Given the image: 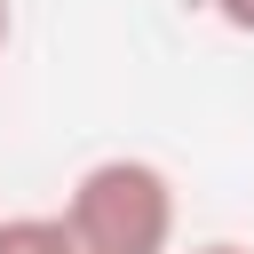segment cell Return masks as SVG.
I'll list each match as a JSON object with an SVG mask.
<instances>
[{
  "label": "cell",
  "mask_w": 254,
  "mask_h": 254,
  "mask_svg": "<svg viewBox=\"0 0 254 254\" xmlns=\"http://www.w3.org/2000/svg\"><path fill=\"white\" fill-rule=\"evenodd\" d=\"M0 254H71V230L56 214H8L0 222Z\"/></svg>",
  "instance_id": "2"
},
{
  "label": "cell",
  "mask_w": 254,
  "mask_h": 254,
  "mask_svg": "<svg viewBox=\"0 0 254 254\" xmlns=\"http://www.w3.org/2000/svg\"><path fill=\"white\" fill-rule=\"evenodd\" d=\"M56 222L71 230V254H175V183L159 159L119 151L64 190Z\"/></svg>",
  "instance_id": "1"
},
{
  "label": "cell",
  "mask_w": 254,
  "mask_h": 254,
  "mask_svg": "<svg viewBox=\"0 0 254 254\" xmlns=\"http://www.w3.org/2000/svg\"><path fill=\"white\" fill-rule=\"evenodd\" d=\"M8 24H16V16H8V0H0V48H8Z\"/></svg>",
  "instance_id": "5"
},
{
  "label": "cell",
  "mask_w": 254,
  "mask_h": 254,
  "mask_svg": "<svg viewBox=\"0 0 254 254\" xmlns=\"http://www.w3.org/2000/svg\"><path fill=\"white\" fill-rule=\"evenodd\" d=\"M190 254H254V246H230V238H206V246H190Z\"/></svg>",
  "instance_id": "4"
},
{
  "label": "cell",
  "mask_w": 254,
  "mask_h": 254,
  "mask_svg": "<svg viewBox=\"0 0 254 254\" xmlns=\"http://www.w3.org/2000/svg\"><path fill=\"white\" fill-rule=\"evenodd\" d=\"M214 16H222L230 32H246V40H254V0H214Z\"/></svg>",
  "instance_id": "3"
}]
</instances>
